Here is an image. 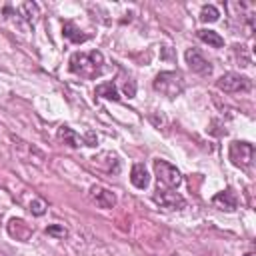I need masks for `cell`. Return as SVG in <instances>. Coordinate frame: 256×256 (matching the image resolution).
<instances>
[{
  "label": "cell",
  "mask_w": 256,
  "mask_h": 256,
  "mask_svg": "<svg viewBox=\"0 0 256 256\" xmlns=\"http://www.w3.org/2000/svg\"><path fill=\"white\" fill-rule=\"evenodd\" d=\"M68 68L70 72L82 76V78H96L102 74V68H104V56L102 52L98 50H92V52H74L68 60Z\"/></svg>",
  "instance_id": "1"
},
{
  "label": "cell",
  "mask_w": 256,
  "mask_h": 256,
  "mask_svg": "<svg viewBox=\"0 0 256 256\" xmlns=\"http://www.w3.org/2000/svg\"><path fill=\"white\" fill-rule=\"evenodd\" d=\"M154 90L160 92L162 96H168V98H176L184 92V78L180 72H174V70H168V72H160L156 78H154Z\"/></svg>",
  "instance_id": "2"
},
{
  "label": "cell",
  "mask_w": 256,
  "mask_h": 256,
  "mask_svg": "<svg viewBox=\"0 0 256 256\" xmlns=\"http://www.w3.org/2000/svg\"><path fill=\"white\" fill-rule=\"evenodd\" d=\"M216 88L222 90V92H226V94H232V92H248L252 88V82H250V78H246L242 74L226 72V74H222L216 80Z\"/></svg>",
  "instance_id": "3"
},
{
  "label": "cell",
  "mask_w": 256,
  "mask_h": 256,
  "mask_svg": "<svg viewBox=\"0 0 256 256\" xmlns=\"http://www.w3.org/2000/svg\"><path fill=\"white\" fill-rule=\"evenodd\" d=\"M228 158L234 166L238 168H248L254 162V146L250 142H240L234 140L228 148Z\"/></svg>",
  "instance_id": "4"
},
{
  "label": "cell",
  "mask_w": 256,
  "mask_h": 256,
  "mask_svg": "<svg viewBox=\"0 0 256 256\" xmlns=\"http://www.w3.org/2000/svg\"><path fill=\"white\" fill-rule=\"evenodd\" d=\"M154 174L158 178L160 184H164L166 188H176L180 182H182V174L176 166H172L170 162L166 160H154Z\"/></svg>",
  "instance_id": "5"
},
{
  "label": "cell",
  "mask_w": 256,
  "mask_h": 256,
  "mask_svg": "<svg viewBox=\"0 0 256 256\" xmlns=\"http://www.w3.org/2000/svg\"><path fill=\"white\" fill-rule=\"evenodd\" d=\"M152 200H154L158 206L168 208V210H180V208L186 206V200H184L178 192H174V190H170V188H160V186H158V190L152 194Z\"/></svg>",
  "instance_id": "6"
},
{
  "label": "cell",
  "mask_w": 256,
  "mask_h": 256,
  "mask_svg": "<svg viewBox=\"0 0 256 256\" xmlns=\"http://www.w3.org/2000/svg\"><path fill=\"white\" fill-rule=\"evenodd\" d=\"M184 58H186V64H188V68H190L192 72H196V74H200V76H210V74H212V64H210L198 50L188 48L186 54H184Z\"/></svg>",
  "instance_id": "7"
},
{
  "label": "cell",
  "mask_w": 256,
  "mask_h": 256,
  "mask_svg": "<svg viewBox=\"0 0 256 256\" xmlns=\"http://www.w3.org/2000/svg\"><path fill=\"white\" fill-rule=\"evenodd\" d=\"M90 198L94 200V204L98 208H104V210H108V208H112L116 204V194L112 190L104 188V186H98V184H94L90 188Z\"/></svg>",
  "instance_id": "8"
},
{
  "label": "cell",
  "mask_w": 256,
  "mask_h": 256,
  "mask_svg": "<svg viewBox=\"0 0 256 256\" xmlns=\"http://www.w3.org/2000/svg\"><path fill=\"white\" fill-rule=\"evenodd\" d=\"M212 204H214L216 208H220V210L232 212V210H236V206H238V198H236V194H234L232 190H222V192H218V194L212 198Z\"/></svg>",
  "instance_id": "9"
},
{
  "label": "cell",
  "mask_w": 256,
  "mask_h": 256,
  "mask_svg": "<svg viewBox=\"0 0 256 256\" xmlns=\"http://www.w3.org/2000/svg\"><path fill=\"white\" fill-rule=\"evenodd\" d=\"M8 232L10 236H14L16 240H28L32 234V228L22 220V218H12L8 222Z\"/></svg>",
  "instance_id": "10"
},
{
  "label": "cell",
  "mask_w": 256,
  "mask_h": 256,
  "mask_svg": "<svg viewBox=\"0 0 256 256\" xmlns=\"http://www.w3.org/2000/svg\"><path fill=\"white\" fill-rule=\"evenodd\" d=\"M130 182H132L136 188H140V190L148 188V184H150V176H148V170L144 168V164H134V166H132Z\"/></svg>",
  "instance_id": "11"
},
{
  "label": "cell",
  "mask_w": 256,
  "mask_h": 256,
  "mask_svg": "<svg viewBox=\"0 0 256 256\" xmlns=\"http://www.w3.org/2000/svg\"><path fill=\"white\" fill-rule=\"evenodd\" d=\"M18 14H20L28 24H34V22L38 20V16H40V8H38L36 2H22V4L18 6Z\"/></svg>",
  "instance_id": "12"
},
{
  "label": "cell",
  "mask_w": 256,
  "mask_h": 256,
  "mask_svg": "<svg viewBox=\"0 0 256 256\" xmlns=\"http://www.w3.org/2000/svg\"><path fill=\"white\" fill-rule=\"evenodd\" d=\"M62 34H64V38H68V40L74 42V44H82V42L88 40V34H82L70 20H66V22L62 24Z\"/></svg>",
  "instance_id": "13"
},
{
  "label": "cell",
  "mask_w": 256,
  "mask_h": 256,
  "mask_svg": "<svg viewBox=\"0 0 256 256\" xmlns=\"http://www.w3.org/2000/svg\"><path fill=\"white\" fill-rule=\"evenodd\" d=\"M58 138H60L64 144L72 146V148H78L80 144H84L82 138H80L72 128H68V126H60V128H58Z\"/></svg>",
  "instance_id": "14"
},
{
  "label": "cell",
  "mask_w": 256,
  "mask_h": 256,
  "mask_svg": "<svg viewBox=\"0 0 256 256\" xmlns=\"http://www.w3.org/2000/svg\"><path fill=\"white\" fill-rule=\"evenodd\" d=\"M198 38L202 42H206L208 46H212V48H222L224 46V38L214 30H198Z\"/></svg>",
  "instance_id": "15"
},
{
  "label": "cell",
  "mask_w": 256,
  "mask_h": 256,
  "mask_svg": "<svg viewBox=\"0 0 256 256\" xmlns=\"http://www.w3.org/2000/svg\"><path fill=\"white\" fill-rule=\"evenodd\" d=\"M94 94L100 96V98H106V100H118L120 98L118 96V90H116V86L112 82H104V84L96 86V92Z\"/></svg>",
  "instance_id": "16"
},
{
  "label": "cell",
  "mask_w": 256,
  "mask_h": 256,
  "mask_svg": "<svg viewBox=\"0 0 256 256\" xmlns=\"http://www.w3.org/2000/svg\"><path fill=\"white\" fill-rule=\"evenodd\" d=\"M218 18H220V12H218L216 6H212V4L202 6V10H200V20L202 22H216Z\"/></svg>",
  "instance_id": "17"
},
{
  "label": "cell",
  "mask_w": 256,
  "mask_h": 256,
  "mask_svg": "<svg viewBox=\"0 0 256 256\" xmlns=\"http://www.w3.org/2000/svg\"><path fill=\"white\" fill-rule=\"evenodd\" d=\"M44 232L52 238H58V240H64L68 236V228H64L62 224H50V226L44 228Z\"/></svg>",
  "instance_id": "18"
},
{
  "label": "cell",
  "mask_w": 256,
  "mask_h": 256,
  "mask_svg": "<svg viewBox=\"0 0 256 256\" xmlns=\"http://www.w3.org/2000/svg\"><path fill=\"white\" fill-rule=\"evenodd\" d=\"M30 212H32L34 216H42V214L46 212V202L40 200V198H34V200L30 202Z\"/></svg>",
  "instance_id": "19"
},
{
  "label": "cell",
  "mask_w": 256,
  "mask_h": 256,
  "mask_svg": "<svg viewBox=\"0 0 256 256\" xmlns=\"http://www.w3.org/2000/svg\"><path fill=\"white\" fill-rule=\"evenodd\" d=\"M124 94H126L128 98H134V96H136V84H134L132 80H128V82L124 84Z\"/></svg>",
  "instance_id": "20"
},
{
  "label": "cell",
  "mask_w": 256,
  "mask_h": 256,
  "mask_svg": "<svg viewBox=\"0 0 256 256\" xmlns=\"http://www.w3.org/2000/svg\"><path fill=\"white\" fill-rule=\"evenodd\" d=\"M244 256H254V254H252V252H248V254H244Z\"/></svg>",
  "instance_id": "21"
}]
</instances>
